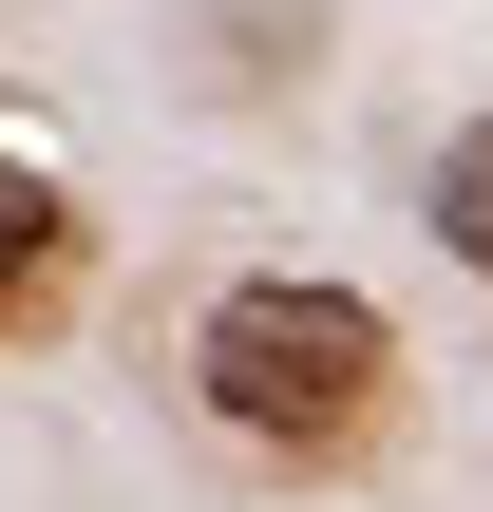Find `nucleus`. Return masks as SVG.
Here are the masks:
<instances>
[{
  "label": "nucleus",
  "mask_w": 493,
  "mask_h": 512,
  "mask_svg": "<svg viewBox=\"0 0 493 512\" xmlns=\"http://www.w3.org/2000/svg\"><path fill=\"white\" fill-rule=\"evenodd\" d=\"M418 228H437V247L493 285V114H456V133H437V171H418Z\"/></svg>",
  "instance_id": "nucleus-3"
},
{
  "label": "nucleus",
  "mask_w": 493,
  "mask_h": 512,
  "mask_svg": "<svg viewBox=\"0 0 493 512\" xmlns=\"http://www.w3.org/2000/svg\"><path fill=\"white\" fill-rule=\"evenodd\" d=\"M190 399H209L228 437H266V456H342V437L399 399V323H380L361 285H323V266H247V285H209V323H190Z\"/></svg>",
  "instance_id": "nucleus-1"
},
{
  "label": "nucleus",
  "mask_w": 493,
  "mask_h": 512,
  "mask_svg": "<svg viewBox=\"0 0 493 512\" xmlns=\"http://www.w3.org/2000/svg\"><path fill=\"white\" fill-rule=\"evenodd\" d=\"M57 266H76V190H57L38 152H0V323H38Z\"/></svg>",
  "instance_id": "nucleus-2"
}]
</instances>
